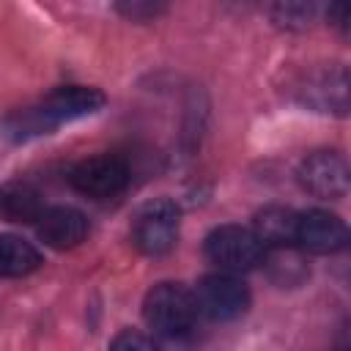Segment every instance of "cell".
<instances>
[{
	"instance_id": "cell-1",
	"label": "cell",
	"mask_w": 351,
	"mask_h": 351,
	"mask_svg": "<svg viewBox=\"0 0 351 351\" xmlns=\"http://www.w3.org/2000/svg\"><path fill=\"white\" fill-rule=\"evenodd\" d=\"M104 107V93L85 85H63L47 93L38 104L25 107L5 118V134L16 143L55 132L60 123L93 115Z\"/></svg>"
},
{
	"instance_id": "cell-2",
	"label": "cell",
	"mask_w": 351,
	"mask_h": 351,
	"mask_svg": "<svg viewBox=\"0 0 351 351\" xmlns=\"http://www.w3.org/2000/svg\"><path fill=\"white\" fill-rule=\"evenodd\" d=\"M143 315H145V324L156 335L181 337L197 321L195 293L184 288L181 282H159L145 293Z\"/></svg>"
},
{
	"instance_id": "cell-3",
	"label": "cell",
	"mask_w": 351,
	"mask_h": 351,
	"mask_svg": "<svg viewBox=\"0 0 351 351\" xmlns=\"http://www.w3.org/2000/svg\"><path fill=\"white\" fill-rule=\"evenodd\" d=\"M206 258L211 263H217L219 269H225L228 274L236 271H250L255 266L263 263L266 258V247L261 244V239L252 233V228H241V225H219L206 236Z\"/></svg>"
},
{
	"instance_id": "cell-4",
	"label": "cell",
	"mask_w": 351,
	"mask_h": 351,
	"mask_svg": "<svg viewBox=\"0 0 351 351\" xmlns=\"http://www.w3.org/2000/svg\"><path fill=\"white\" fill-rule=\"evenodd\" d=\"M178 219H181V211L173 200L159 197V200L145 203L134 214V222H132L134 247L151 258L170 252L178 241Z\"/></svg>"
},
{
	"instance_id": "cell-5",
	"label": "cell",
	"mask_w": 351,
	"mask_h": 351,
	"mask_svg": "<svg viewBox=\"0 0 351 351\" xmlns=\"http://www.w3.org/2000/svg\"><path fill=\"white\" fill-rule=\"evenodd\" d=\"M195 304L197 313H203L211 321H233L247 313L250 307V288L228 271L206 274L195 288Z\"/></svg>"
},
{
	"instance_id": "cell-6",
	"label": "cell",
	"mask_w": 351,
	"mask_h": 351,
	"mask_svg": "<svg viewBox=\"0 0 351 351\" xmlns=\"http://www.w3.org/2000/svg\"><path fill=\"white\" fill-rule=\"evenodd\" d=\"M71 186L93 200L115 197L129 184V165L115 154H96L82 162H77L69 173Z\"/></svg>"
},
{
	"instance_id": "cell-7",
	"label": "cell",
	"mask_w": 351,
	"mask_h": 351,
	"mask_svg": "<svg viewBox=\"0 0 351 351\" xmlns=\"http://www.w3.org/2000/svg\"><path fill=\"white\" fill-rule=\"evenodd\" d=\"M296 176L302 189L324 200H337L348 192V165L335 151H313L302 159Z\"/></svg>"
},
{
	"instance_id": "cell-8",
	"label": "cell",
	"mask_w": 351,
	"mask_h": 351,
	"mask_svg": "<svg viewBox=\"0 0 351 351\" xmlns=\"http://www.w3.org/2000/svg\"><path fill=\"white\" fill-rule=\"evenodd\" d=\"M348 241V228L346 222L324 208H313L299 214L296 222V244L313 255H332L340 252Z\"/></svg>"
},
{
	"instance_id": "cell-9",
	"label": "cell",
	"mask_w": 351,
	"mask_h": 351,
	"mask_svg": "<svg viewBox=\"0 0 351 351\" xmlns=\"http://www.w3.org/2000/svg\"><path fill=\"white\" fill-rule=\"evenodd\" d=\"M38 239L52 250H71L85 241L90 225L88 217L71 206H52L36 222Z\"/></svg>"
},
{
	"instance_id": "cell-10",
	"label": "cell",
	"mask_w": 351,
	"mask_h": 351,
	"mask_svg": "<svg viewBox=\"0 0 351 351\" xmlns=\"http://www.w3.org/2000/svg\"><path fill=\"white\" fill-rule=\"evenodd\" d=\"M296 222L299 214L285 206H266L252 219V233L261 239V244L269 250H282L296 244Z\"/></svg>"
},
{
	"instance_id": "cell-11",
	"label": "cell",
	"mask_w": 351,
	"mask_h": 351,
	"mask_svg": "<svg viewBox=\"0 0 351 351\" xmlns=\"http://www.w3.org/2000/svg\"><path fill=\"white\" fill-rule=\"evenodd\" d=\"M41 192L27 181H5L0 186V219L8 222H38L44 214Z\"/></svg>"
},
{
	"instance_id": "cell-12",
	"label": "cell",
	"mask_w": 351,
	"mask_h": 351,
	"mask_svg": "<svg viewBox=\"0 0 351 351\" xmlns=\"http://www.w3.org/2000/svg\"><path fill=\"white\" fill-rule=\"evenodd\" d=\"M307 96L315 107H321L324 112H337L343 115L348 107V80H346V69H329L324 74H318L310 88Z\"/></svg>"
},
{
	"instance_id": "cell-13",
	"label": "cell",
	"mask_w": 351,
	"mask_h": 351,
	"mask_svg": "<svg viewBox=\"0 0 351 351\" xmlns=\"http://www.w3.org/2000/svg\"><path fill=\"white\" fill-rule=\"evenodd\" d=\"M41 266V252L14 236V233H0V277H25Z\"/></svg>"
},
{
	"instance_id": "cell-14",
	"label": "cell",
	"mask_w": 351,
	"mask_h": 351,
	"mask_svg": "<svg viewBox=\"0 0 351 351\" xmlns=\"http://www.w3.org/2000/svg\"><path fill=\"white\" fill-rule=\"evenodd\" d=\"M266 261H269V266H271L274 282H280V285H299V282L307 277V266L302 263L299 252H293V247H282V250H277L271 258H269V252H266L263 263H266Z\"/></svg>"
},
{
	"instance_id": "cell-15",
	"label": "cell",
	"mask_w": 351,
	"mask_h": 351,
	"mask_svg": "<svg viewBox=\"0 0 351 351\" xmlns=\"http://www.w3.org/2000/svg\"><path fill=\"white\" fill-rule=\"evenodd\" d=\"M110 351H159V348L148 335H143L137 329H123L112 337Z\"/></svg>"
},
{
	"instance_id": "cell-16",
	"label": "cell",
	"mask_w": 351,
	"mask_h": 351,
	"mask_svg": "<svg viewBox=\"0 0 351 351\" xmlns=\"http://www.w3.org/2000/svg\"><path fill=\"white\" fill-rule=\"evenodd\" d=\"M274 14H277V22L285 25V27H304V25H310L313 8H310V5L288 3V5H277Z\"/></svg>"
},
{
	"instance_id": "cell-17",
	"label": "cell",
	"mask_w": 351,
	"mask_h": 351,
	"mask_svg": "<svg viewBox=\"0 0 351 351\" xmlns=\"http://www.w3.org/2000/svg\"><path fill=\"white\" fill-rule=\"evenodd\" d=\"M123 14H129L132 19H137V16H151V14H156L159 8L156 5H143V3H132V5H118Z\"/></svg>"
}]
</instances>
